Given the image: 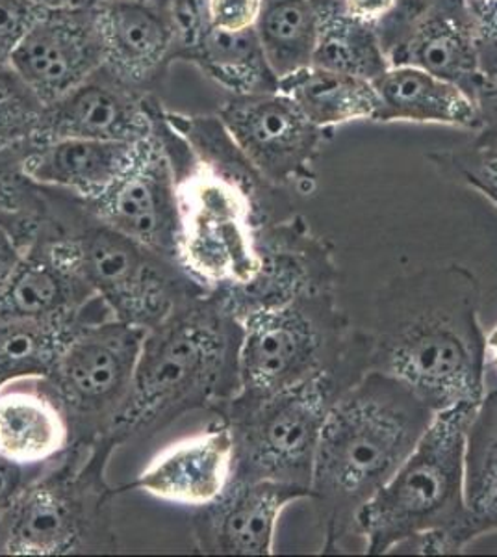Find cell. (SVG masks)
<instances>
[{"instance_id":"obj_1","label":"cell","mask_w":497,"mask_h":557,"mask_svg":"<svg viewBox=\"0 0 497 557\" xmlns=\"http://www.w3.org/2000/svg\"><path fill=\"white\" fill-rule=\"evenodd\" d=\"M481 285L468 268H422L394 277L364 331L368 372L403 381L435 412L485 398Z\"/></svg>"},{"instance_id":"obj_2","label":"cell","mask_w":497,"mask_h":557,"mask_svg":"<svg viewBox=\"0 0 497 557\" xmlns=\"http://www.w3.org/2000/svg\"><path fill=\"white\" fill-rule=\"evenodd\" d=\"M435 417L403 381L381 372H368L336 399L310 483L323 554L344 552L357 537L360 509L390 482Z\"/></svg>"},{"instance_id":"obj_3","label":"cell","mask_w":497,"mask_h":557,"mask_svg":"<svg viewBox=\"0 0 497 557\" xmlns=\"http://www.w3.org/2000/svg\"><path fill=\"white\" fill-rule=\"evenodd\" d=\"M244 325L214 292L175 307L146 331L133 388L110 437L151 438L191 411L218 412L239 393Z\"/></svg>"},{"instance_id":"obj_4","label":"cell","mask_w":497,"mask_h":557,"mask_svg":"<svg viewBox=\"0 0 497 557\" xmlns=\"http://www.w3.org/2000/svg\"><path fill=\"white\" fill-rule=\"evenodd\" d=\"M479 406L436 412L390 482L360 509L357 537L383 556L412 541L415 554H460L472 543L464 496L467 437Z\"/></svg>"},{"instance_id":"obj_5","label":"cell","mask_w":497,"mask_h":557,"mask_svg":"<svg viewBox=\"0 0 497 557\" xmlns=\"http://www.w3.org/2000/svg\"><path fill=\"white\" fill-rule=\"evenodd\" d=\"M45 196L38 236L62 242L76 272L121 322L151 330L178 305L207 294L181 262L102 222L80 197L49 186Z\"/></svg>"},{"instance_id":"obj_6","label":"cell","mask_w":497,"mask_h":557,"mask_svg":"<svg viewBox=\"0 0 497 557\" xmlns=\"http://www.w3.org/2000/svg\"><path fill=\"white\" fill-rule=\"evenodd\" d=\"M114 438L73 444L13 502L0 530V556L117 554L115 498L108 483Z\"/></svg>"},{"instance_id":"obj_7","label":"cell","mask_w":497,"mask_h":557,"mask_svg":"<svg viewBox=\"0 0 497 557\" xmlns=\"http://www.w3.org/2000/svg\"><path fill=\"white\" fill-rule=\"evenodd\" d=\"M355 333L341 367L265 398L234 396L218 417L231 428L233 480L290 483L309 488L315 450L331 407L365 374L364 341Z\"/></svg>"},{"instance_id":"obj_8","label":"cell","mask_w":497,"mask_h":557,"mask_svg":"<svg viewBox=\"0 0 497 557\" xmlns=\"http://www.w3.org/2000/svg\"><path fill=\"white\" fill-rule=\"evenodd\" d=\"M238 398L259 399L341 367L355 333L334 292H318L241 320Z\"/></svg>"},{"instance_id":"obj_9","label":"cell","mask_w":497,"mask_h":557,"mask_svg":"<svg viewBox=\"0 0 497 557\" xmlns=\"http://www.w3.org/2000/svg\"><path fill=\"white\" fill-rule=\"evenodd\" d=\"M146 330L108 318L89 323L63 348L47 380L70 420L73 444L107 437L125 409Z\"/></svg>"},{"instance_id":"obj_10","label":"cell","mask_w":497,"mask_h":557,"mask_svg":"<svg viewBox=\"0 0 497 557\" xmlns=\"http://www.w3.org/2000/svg\"><path fill=\"white\" fill-rule=\"evenodd\" d=\"M218 120L265 181L284 188L312 178L310 164L327 128L315 127L283 91L231 96Z\"/></svg>"},{"instance_id":"obj_11","label":"cell","mask_w":497,"mask_h":557,"mask_svg":"<svg viewBox=\"0 0 497 557\" xmlns=\"http://www.w3.org/2000/svg\"><path fill=\"white\" fill-rule=\"evenodd\" d=\"M257 249L260 270L251 283L228 294L214 292L239 322L307 294L334 290L338 270L333 253L301 215L262 225L257 233Z\"/></svg>"},{"instance_id":"obj_12","label":"cell","mask_w":497,"mask_h":557,"mask_svg":"<svg viewBox=\"0 0 497 557\" xmlns=\"http://www.w3.org/2000/svg\"><path fill=\"white\" fill-rule=\"evenodd\" d=\"M84 203L102 222L178 262L175 173L154 134L139 141L131 164L107 190Z\"/></svg>"},{"instance_id":"obj_13","label":"cell","mask_w":497,"mask_h":557,"mask_svg":"<svg viewBox=\"0 0 497 557\" xmlns=\"http://www.w3.org/2000/svg\"><path fill=\"white\" fill-rule=\"evenodd\" d=\"M10 64L45 104L58 101L104 64L94 7L45 10L13 52Z\"/></svg>"},{"instance_id":"obj_14","label":"cell","mask_w":497,"mask_h":557,"mask_svg":"<svg viewBox=\"0 0 497 557\" xmlns=\"http://www.w3.org/2000/svg\"><path fill=\"white\" fill-rule=\"evenodd\" d=\"M302 498L310 491L299 485L231 480L218 500L189 511L194 546L214 556H271L278 517Z\"/></svg>"},{"instance_id":"obj_15","label":"cell","mask_w":497,"mask_h":557,"mask_svg":"<svg viewBox=\"0 0 497 557\" xmlns=\"http://www.w3.org/2000/svg\"><path fill=\"white\" fill-rule=\"evenodd\" d=\"M101 30L102 67L138 89L154 96L175 62L176 25L171 2L162 0H102L94 4Z\"/></svg>"},{"instance_id":"obj_16","label":"cell","mask_w":497,"mask_h":557,"mask_svg":"<svg viewBox=\"0 0 497 557\" xmlns=\"http://www.w3.org/2000/svg\"><path fill=\"white\" fill-rule=\"evenodd\" d=\"M151 97L101 67L45 107L36 149L65 138L144 141L152 134Z\"/></svg>"},{"instance_id":"obj_17","label":"cell","mask_w":497,"mask_h":557,"mask_svg":"<svg viewBox=\"0 0 497 557\" xmlns=\"http://www.w3.org/2000/svg\"><path fill=\"white\" fill-rule=\"evenodd\" d=\"M234 475L233 433L223 420L160 451L138 480L121 485L183 509L218 500Z\"/></svg>"},{"instance_id":"obj_18","label":"cell","mask_w":497,"mask_h":557,"mask_svg":"<svg viewBox=\"0 0 497 557\" xmlns=\"http://www.w3.org/2000/svg\"><path fill=\"white\" fill-rule=\"evenodd\" d=\"M176 25L175 62L196 65L231 96L278 89L254 28L225 33L208 23L204 0H171Z\"/></svg>"},{"instance_id":"obj_19","label":"cell","mask_w":497,"mask_h":557,"mask_svg":"<svg viewBox=\"0 0 497 557\" xmlns=\"http://www.w3.org/2000/svg\"><path fill=\"white\" fill-rule=\"evenodd\" d=\"M388 62L427 71L455 84L473 101L488 86L467 0H433L388 52Z\"/></svg>"},{"instance_id":"obj_20","label":"cell","mask_w":497,"mask_h":557,"mask_svg":"<svg viewBox=\"0 0 497 557\" xmlns=\"http://www.w3.org/2000/svg\"><path fill=\"white\" fill-rule=\"evenodd\" d=\"M97 298L76 272L62 242L39 235L21 249L20 260L0 286V317H73Z\"/></svg>"},{"instance_id":"obj_21","label":"cell","mask_w":497,"mask_h":557,"mask_svg":"<svg viewBox=\"0 0 497 557\" xmlns=\"http://www.w3.org/2000/svg\"><path fill=\"white\" fill-rule=\"evenodd\" d=\"M71 446L70 420L51 381L23 377L0 386V456L44 470Z\"/></svg>"},{"instance_id":"obj_22","label":"cell","mask_w":497,"mask_h":557,"mask_svg":"<svg viewBox=\"0 0 497 557\" xmlns=\"http://www.w3.org/2000/svg\"><path fill=\"white\" fill-rule=\"evenodd\" d=\"M138 144L88 138L57 139L28 152L23 160V173L36 184L70 191L88 201L107 190L125 172Z\"/></svg>"},{"instance_id":"obj_23","label":"cell","mask_w":497,"mask_h":557,"mask_svg":"<svg viewBox=\"0 0 497 557\" xmlns=\"http://www.w3.org/2000/svg\"><path fill=\"white\" fill-rule=\"evenodd\" d=\"M372 84L378 101L373 121L438 123L472 133L477 131V104L472 97L427 71L412 65H390Z\"/></svg>"},{"instance_id":"obj_24","label":"cell","mask_w":497,"mask_h":557,"mask_svg":"<svg viewBox=\"0 0 497 557\" xmlns=\"http://www.w3.org/2000/svg\"><path fill=\"white\" fill-rule=\"evenodd\" d=\"M108 318H115L114 312L101 298L73 317H0V386L23 377H47L78 331Z\"/></svg>"},{"instance_id":"obj_25","label":"cell","mask_w":497,"mask_h":557,"mask_svg":"<svg viewBox=\"0 0 497 557\" xmlns=\"http://www.w3.org/2000/svg\"><path fill=\"white\" fill-rule=\"evenodd\" d=\"M318 41L312 65L375 81L390 67L375 28L349 12L344 0H314Z\"/></svg>"},{"instance_id":"obj_26","label":"cell","mask_w":497,"mask_h":557,"mask_svg":"<svg viewBox=\"0 0 497 557\" xmlns=\"http://www.w3.org/2000/svg\"><path fill=\"white\" fill-rule=\"evenodd\" d=\"M278 91L290 97L320 128L373 120L377 112V94L372 81L315 65L278 81Z\"/></svg>"},{"instance_id":"obj_27","label":"cell","mask_w":497,"mask_h":557,"mask_svg":"<svg viewBox=\"0 0 497 557\" xmlns=\"http://www.w3.org/2000/svg\"><path fill=\"white\" fill-rule=\"evenodd\" d=\"M254 34L277 81L310 67L318 41L314 0H262Z\"/></svg>"},{"instance_id":"obj_28","label":"cell","mask_w":497,"mask_h":557,"mask_svg":"<svg viewBox=\"0 0 497 557\" xmlns=\"http://www.w3.org/2000/svg\"><path fill=\"white\" fill-rule=\"evenodd\" d=\"M45 107L12 64L0 65V152L20 160L21 168L38 146Z\"/></svg>"},{"instance_id":"obj_29","label":"cell","mask_w":497,"mask_h":557,"mask_svg":"<svg viewBox=\"0 0 497 557\" xmlns=\"http://www.w3.org/2000/svg\"><path fill=\"white\" fill-rule=\"evenodd\" d=\"M45 209V186L26 177L20 160L0 152V227L20 249L38 235Z\"/></svg>"},{"instance_id":"obj_30","label":"cell","mask_w":497,"mask_h":557,"mask_svg":"<svg viewBox=\"0 0 497 557\" xmlns=\"http://www.w3.org/2000/svg\"><path fill=\"white\" fill-rule=\"evenodd\" d=\"M497 483V391L479 404L468 430L464 487Z\"/></svg>"},{"instance_id":"obj_31","label":"cell","mask_w":497,"mask_h":557,"mask_svg":"<svg viewBox=\"0 0 497 557\" xmlns=\"http://www.w3.org/2000/svg\"><path fill=\"white\" fill-rule=\"evenodd\" d=\"M349 12L375 28L386 57L433 0H344Z\"/></svg>"},{"instance_id":"obj_32","label":"cell","mask_w":497,"mask_h":557,"mask_svg":"<svg viewBox=\"0 0 497 557\" xmlns=\"http://www.w3.org/2000/svg\"><path fill=\"white\" fill-rule=\"evenodd\" d=\"M433 159L497 205V152L481 151L470 146L467 151L446 152Z\"/></svg>"},{"instance_id":"obj_33","label":"cell","mask_w":497,"mask_h":557,"mask_svg":"<svg viewBox=\"0 0 497 557\" xmlns=\"http://www.w3.org/2000/svg\"><path fill=\"white\" fill-rule=\"evenodd\" d=\"M44 12L28 0H0V65L10 64L13 52Z\"/></svg>"},{"instance_id":"obj_34","label":"cell","mask_w":497,"mask_h":557,"mask_svg":"<svg viewBox=\"0 0 497 557\" xmlns=\"http://www.w3.org/2000/svg\"><path fill=\"white\" fill-rule=\"evenodd\" d=\"M262 0H204L208 23L225 33L254 28Z\"/></svg>"},{"instance_id":"obj_35","label":"cell","mask_w":497,"mask_h":557,"mask_svg":"<svg viewBox=\"0 0 497 557\" xmlns=\"http://www.w3.org/2000/svg\"><path fill=\"white\" fill-rule=\"evenodd\" d=\"M477 44L481 70L485 73L497 60V0H467Z\"/></svg>"},{"instance_id":"obj_36","label":"cell","mask_w":497,"mask_h":557,"mask_svg":"<svg viewBox=\"0 0 497 557\" xmlns=\"http://www.w3.org/2000/svg\"><path fill=\"white\" fill-rule=\"evenodd\" d=\"M479 127L473 138V149L497 152V86L488 84L475 97Z\"/></svg>"},{"instance_id":"obj_37","label":"cell","mask_w":497,"mask_h":557,"mask_svg":"<svg viewBox=\"0 0 497 557\" xmlns=\"http://www.w3.org/2000/svg\"><path fill=\"white\" fill-rule=\"evenodd\" d=\"M44 470L23 469L20 465L8 461L7 457L0 456V530L13 502L20 498L26 485Z\"/></svg>"},{"instance_id":"obj_38","label":"cell","mask_w":497,"mask_h":557,"mask_svg":"<svg viewBox=\"0 0 497 557\" xmlns=\"http://www.w3.org/2000/svg\"><path fill=\"white\" fill-rule=\"evenodd\" d=\"M21 249L8 235L4 228L0 227V286L4 285L8 275L20 260Z\"/></svg>"},{"instance_id":"obj_39","label":"cell","mask_w":497,"mask_h":557,"mask_svg":"<svg viewBox=\"0 0 497 557\" xmlns=\"http://www.w3.org/2000/svg\"><path fill=\"white\" fill-rule=\"evenodd\" d=\"M486 357L492 367L497 368V327L486 335Z\"/></svg>"},{"instance_id":"obj_40","label":"cell","mask_w":497,"mask_h":557,"mask_svg":"<svg viewBox=\"0 0 497 557\" xmlns=\"http://www.w3.org/2000/svg\"><path fill=\"white\" fill-rule=\"evenodd\" d=\"M34 7L44 8V10H57V8L71 7L76 0H28Z\"/></svg>"},{"instance_id":"obj_41","label":"cell","mask_w":497,"mask_h":557,"mask_svg":"<svg viewBox=\"0 0 497 557\" xmlns=\"http://www.w3.org/2000/svg\"><path fill=\"white\" fill-rule=\"evenodd\" d=\"M485 76L486 81H488V84H492V86H497V60L494 62V64L490 65V67H486Z\"/></svg>"},{"instance_id":"obj_42","label":"cell","mask_w":497,"mask_h":557,"mask_svg":"<svg viewBox=\"0 0 497 557\" xmlns=\"http://www.w3.org/2000/svg\"><path fill=\"white\" fill-rule=\"evenodd\" d=\"M102 0H76L75 4H84V7H94V4H99ZM162 2H171V0H162Z\"/></svg>"},{"instance_id":"obj_43","label":"cell","mask_w":497,"mask_h":557,"mask_svg":"<svg viewBox=\"0 0 497 557\" xmlns=\"http://www.w3.org/2000/svg\"><path fill=\"white\" fill-rule=\"evenodd\" d=\"M496 207H497V205H496Z\"/></svg>"}]
</instances>
